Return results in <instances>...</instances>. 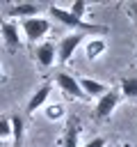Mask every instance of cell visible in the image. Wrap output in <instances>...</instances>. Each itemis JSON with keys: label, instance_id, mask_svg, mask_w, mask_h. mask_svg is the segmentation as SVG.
Returning <instances> with one entry per match:
<instances>
[{"label": "cell", "instance_id": "ac0fdd59", "mask_svg": "<svg viewBox=\"0 0 137 147\" xmlns=\"http://www.w3.org/2000/svg\"><path fill=\"white\" fill-rule=\"evenodd\" d=\"M84 147H105V138H103V136H100V138H91Z\"/></svg>", "mask_w": 137, "mask_h": 147}, {"label": "cell", "instance_id": "44dd1931", "mask_svg": "<svg viewBox=\"0 0 137 147\" xmlns=\"http://www.w3.org/2000/svg\"><path fill=\"white\" fill-rule=\"evenodd\" d=\"M0 80H2V67H0Z\"/></svg>", "mask_w": 137, "mask_h": 147}, {"label": "cell", "instance_id": "30bf717a", "mask_svg": "<svg viewBox=\"0 0 137 147\" xmlns=\"http://www.w3.org/2000/svg\"><path fill=\"white\" fill-rule=\"evenodd\" d=\"M50 90H53V85L50 83H43L41 87H37V92L30 96V101H27V113H34V110H39L46 101H48V96H50Z\"/></svg>", "mask_w": 137, "mask_h": 147}, {"label": "cell", "instance_id": "5bb4252c", "mask_svg": "<svg viewBox=\"0 0 137 147\" xmlns=\"http://www.w3.org/2000/svg\"><path fill=\"white\" fill-rule=\"evenodd\" d=\"M121 96L137 99V76H123L121 78Z\"/></svg>", "mask_w": 137, "mask_h": 147}, {"label": "cell", "instance_id": "7c38bea8", "mask_svg": "<svg viewBox=\"0 0 137 147\" xmlns=\"http://www.w3.org/2000/svg\"><path fill=\"white\" fill-rule=\"evenodd\" d=\"M105 48H107L105 39L94 37V39L87 41V46H84V55H87V60H96V57H100V55L105 53Z\"/></svg>", "mask_w": 137, "mask_h": 147}, {"label": "cell", "instance_id": "5b68a950", "mask_svg": "<svg viewBox=\"0 0 137 147\" xmlns=\"http://www.w3.org/2000/svg\"><path fill=\"white\" fill-rule=\"evenodd\" d=\"M55 83H57V87H59L64 94H68L71 99H82V96H84V92L80 90V85H78L75 76L66 74V71H59V74H55Z\"/></svg>", "mask_w": 137, "mask_h": 147}, {"label": "cell", "instance_id": "2e32d148", "mask_svg": "<svg viewBox=\"0 0 137 147\" xmlns=\"http://www.w3.org/2000/svg\"><path fill=\"white\" fill-rule=\"evenodd\" d=\"M11 138V124H9V117L0 115V140H9Z\"/></svg>", "mask_w": 137, "mask_h": 147}, {"label": "cell", "instance_id": "9c48e42d", "mask_svg": "<svg viewBox=\"0 0 137 147\" xmlns=\"http://www.w3.org/2000/svg\"><path fill=\"white\" fill-rule=\"evenodd\" d=\"M78 85H80V90L84 92V96H103L110 87L105 85V83H98V80H94V78H80L78 80Z\"/></svg>", "mask_w": 137, "mask_h": 147}, {"label": "cell", "instance_id": "ba28073f", "mask_svg": "<svg viewBox=\"0 0 137 147\" xmlns=\"http://www.w3.org/2000/svg\"><path fill=\"white\" fill-rule=\"evenodd\" d=\"M0 32H2V39H5V44H7L11 51L21 48V34H18V28H16L14 23H9V21H2V23H0Z\"/></svg>", "mask_w": 137, "mask_h": 147}, {"label": "cell", "instance_id": "8992f818", "mask_svg": "<svg viewBox=\"0 0 137 147\" xmlns=\"http://www.w3.org/2000/svg\"><path fill=\"white\" fill-rule=\"evenodd\" d=\"M34 55H37L39 67L48 69V67H53V62L57 60V44H53V41H41V44L34 48Z\"/></svg>", "mask_w": 137, "mask_h": 147}, {"label": "cell", "instance_id": "7402d4cb", "mask_svg": "<svg viewBox=\"0 0 137 147\" xmlns=\"http://www.w3.org/2000/svg\"><path fill=\"white\" fill-rule=\"evenodd\" d=\"M0 147H2V140H0Z\"/></svg>", "mask_w": 137, "mask_h": 147}, {"label": "cell", "instance_id": "7a4b0ae2", "mask_svg": "<svg viewBox=\"0 0 137 147\" xmlns=\"http://www.w3.org/2000/svg\"><path fill=\"white\" fill-rule=\"evenodd\" d=\"M21 30L25 34L27 41H39L48 30H50V21L43 16H32V18H23L21 21Z\"/></svg>", "mask_w": 137, "mask_h": 147}, {"label": "cell", "instance_id": "8fae6325", "mask_svg": "<svg viewBox=\"0 0 137 147\" xmlns=\"http://www.w3.org/2000/svg\"><path fill=\"white\" fill-rule=\"evenodd\" d=\"M78 138H80V122L71 117L64 126V147H78Z\"/></svg>", "mask_w": 137, "mask_h": 147}, {"label": "cell", "instance_id": "277c9868", "mask_svg": "<svg viewBox=\"0 0 137 147\" xmlns=\"http://www.w3.org/2000/svg\"><path fill=\"white\" fill-rule=\"evenodd\" d=\"M82 39H87L82 32H71V34L62 37L59 44H57V60H59V62H68V60L73 57L75 48L82 44Z\"/></svg>", "mask_w": 137, "mask_h": 147}, {"label": "cell", "instance_id": "e0dca14e", "mask_svg": "<svg viewBox=\"0 0 137 147\" xmlns=\"http://www.w3.org/2000/svg\"><path fill=\"white\" fill-rule=\"evenodd\" d=\"M46 115H48V119H59L62 117V106H48Z\"/></svg>", "mask_w": 137, "mask_h": 147}, {"label": "cell", "instance_id": "ffe728a7", "mask_svg": "<svg viewBox=\"0 0 137 147\" xmlns=\"http://www.w3.org/2000/svg\"><path fill=\"white\" fill-rule=\"evenodd\" d=\"M114 147H130V145H114Z\"/></svg>", "mask_w": 137, "mask_h": 147}, {"label": "cell", "instance_id": "d6986e66", "mask_svg": "<svg viewBox=\"0 0 137 147\" xmlns=\"http://www.w3.org/2000/svg\"><path fill=\"white\" fill-rule=\"evenodd\" d=\"M130 14H132L135 21H137V2H130Z\"/></svg>", "mask_w": 137, "mask_h": 147}, {"label": "cell", "instance_id": "4fadbf2b", "mask_svg": "<svg viewBox=\"0 0 137 147\" xmlns=\"http://www.w3.org/2000/svg\"><path fill=\"white\" fill-rule=\"evenodd\" d=\"M9 124H11V140H14V147H21L23 133H25V122H23L21 115H11V117H9Z\"/></svg>", "mask_w": 137, "mask_h": 147}, {"label": "cell", "instance_id": "52a82bcc", "mask_svg": "<svg viewBox=\"0 0 137 147\" xmlns=\"http://www.w3.org/2000/svg\"><path fill=\"white\" fill-rule=\"evenodd\" d=\"M7 16L9 18H32V16H39V5L34 2H16L14 7L7 9Z\"/></svg>", "mask_w": 137, "mask_h": 147}, {"label": "cell", "instance_id": "3957f363", "mask_svg": "<svg viewBox=\"0 0 137 147\" xmlns=\"http://www.w3.org/2000/svg\"><path fill=\"white\" fill-rule=\"evenodd\" d=\"M119 101H121L119 90H107L103 96H98L96 108H94V117H96V119H107V117L114 113V108L119 106Z\"/></svg>", "mask_w": 137, "mask_h": 147}, {"label": "cell", "instance_id": "9a60e30c", "mask_svg": "<svg viewBox=\"0 0 137 147\" xmlns=\"http://www.w3.org/2000/svg\"><path fill=\"white\" fill-rule=\"evenodd\" d=\"M71 16H75V18H80L82 21V16L87 14V2H82V0H73V5L66 9Z\"/></svg>", "mask_w": 137, "mask_h": 147}, {"label": "cell", "instance_id": "6da1fadb", "mask_svg": "<svg viewBox=\"0 0 137 147\" xmlns=\"http://www.w3.org/2000/svg\"><path fill=\"white\" fill-rule=\"evenodd\" d=\"M48 14L55 18V21H59L62 25H68V28H73L75 32H94V34H103V32H107V25H96V23H87V21H80V18H75V16H71L66 9H62V7H57V5H50L48 7Z\"/></svg>", "mask_w": 137, "mask_h": 147}]
</instances>
